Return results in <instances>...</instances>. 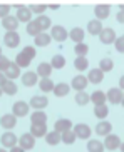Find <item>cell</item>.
<instances>
[{
  "mask_svg": "<svg viewBox=\"0 0 124 152\" xmlns=\"http://www.w3.org/2000/svg\"><path fill=\"white\" fill-rule=\"evenodd\" d=\"M0 55H2V47H0Z\"/></svg>",
  "mask_w": 124,
  "mask_h": 152,
  "instance_id": "cell-54",
  "label": "cell"
},
{
  "mask_svg": "<svg viewBox=\"0 0 124 152\" xmlns=\"http://www.w3.org/2000/svg\"><path fill=\"white\" fill-rule=\"evenodd\" d=\"M0 152H7V149H4V147H0Z\"/></svg>",
  "mask_w": 124,
  "mask_h": 152,
  "instance_id": "cell-52",
  "label": "cell"
},
{
  "mask_svg": "<svg viewBox=\"0 0 124 152\" xmlns=\"http://www.w3.org/2000/svg\"><path fill=\"white\" fill-rule=\"evenodd\" d=\"M116 20H117L119 23L124 22V18H123V10H119V12H117V15H116Z\"/></svg>",
  "mask_w": 124,
  "mask_h": 152,
  "instance_id": "cell-48",
  "label": "cell"
},
{
  "mask_svg": "<svg viewBox=\"0 0 124 152\" xmlns=\"http://www.w3.org/2000/svg\"><path fill=\"white\" fill-rule=\"evenodd\" d=\"M4 75H5V79H7V80H13V79L20 77V69H18L13 62H10L9 69H7V70L4 72Z\"/></svg>",
  "mask_w": 124,
  "mask_h": 152,
  "instance_id": "cell-24",
  "label": "cell"
},
{
  "mask_svg": "<svg viewBox=\"0 0 124 152\" xmlns=\"http://www.w3.org/2000/svg\"><path fill=\"white\" fill-rule=\"evenodd\" d=\"M74 52H75V55H77V57H86V55H87V52H89V45L84 44V42H82V44H77L74 47Z\"/></svg>",
  "mask_w": 124,
  "mask_h": 152,
  "instance_id": "cell-42",
  "label": "cell"
},
{
  "mask_svg": "<svg viewBox=\"0 0 124 152\" xmlns=\"http://www.w3.org/2000/svg\"><path fill=\"white\" fill-rule=\"evenodd\" d=\"M107 114H109V109H107L106 104H104V105H94V115L97 117V119L104 121L107 117Z\"/></svg>",
  "mask_w": 124,
  "mask_h": 152,
  "instance_id": "cell-34",
  "label": "cell"
},
{
  "mask_svg": "<svg viewBox=\"0 0 124 152\" xmlns=\"http://www.w3.org/2000/svg\"><path fill=\"white\" fill-rule=\"evenodd\" d=\"M29 104L24 102V100H18V102L13 104V107H12V114L15 117H25L27 114H29Z\"/></svg>",
  "mask_w": 124,
  "mask_h": 152,
  "instance_id": "cell-9",
  "label": "cell"
},
{
  "mask_svg": "<svg viewBox=\"0 0 124 152\" xmlns=\"http://www.w3.org/2000/svg\"><path fill=\"white\" fill-rule=\"evenodd\" d=\"M2 27L7 32H15L18 27V20L15 15H7L5 18H2Z\"/></svg>",
  "mask_w": 124,
  "mask_h": 152,
  "instance_id": "cell-12",
  "label": "cell"
},
{
  "mask_svg": "<svg viewBox=\"0 0 124 152\" xmlns=\"http://www.w3.org/2000/svg\"><path fill=\"white\" fill-rule=\"evenodd\" d=\"M0 125H2L5 130L13 129V127L17 125V117L13 115V114H5V115L0 117Z\"/></svg>",
  "mask_w": 124,
  "mask_h": 152,
  "instance_id": "cell-13",
  "label": "cell"
},
{
  "mask_svg": "<svg viewBox=\"0 0 124 152\" xmlns=\"http://www.w3.org/2000/svg\"><path fill=\"white\" fill-rule=\"evenodd\" d=\"M15 17H17L18 23H20V22L29 23V22L32 20V12L29 10V7H24V5H22V7L17 10V15H15Z\"/></svg>",
  "mask_w": 124,
  "mask_h": 152,
  "instance_id": "cell-15",
  "label": "cell"
},
{
  "mask_svg": "<svg viewBox=\"0 0 124 152\" xmlns=\"http://www.w3.org/2000/svg\"><path fill=\"white\" fill-rule=\"evenodd\" d=\"M71 87H74L77 92H80V90H84L87 87V79L84 75H75L71 82Z\"/></svg>",
  "mask_w": 124,
  "mask_h": 152,
  "instance_id": "cell-20",
  "label": "cell"
},
{
  "mask_svg": "<svg viewBox=\"0 0 124 152\" xmlns=\"http://www.w3.org/2000/svg\"><path fill=\"white\" fill-rule=\"evenodd\" d=\"M69 37V32L62 25H54L52 27V32H50V39L52 40H57V42H64Z\"/></svg>",
  "mask_w": 124,
  "mask_h": 152,
  "instance_id": "cell-7",
  "label": "cell"
},
{
  "mask_svg": "<svg viewBox=\"0 0 124 152\" xmlns=\"http://www.w3.org/2000/svg\"><path fill=\"white\" fill-rule=\"evenodd\" d=\"M35 23L39 25V28L42 32H45L47 28L52 27V22H50V18L47 17V15H39V17L35 18Z\"/></svg>",
  "mask_w": 124,
  "mask_h": 152,
  "instance_id": "cell-28",
  "label": "cell"
},
{
  "mask_svg": "<svg viewBox=\"0 0 124 152\" xmlns=\"http://www.w3.org/2000/svg\"><path fill=\"white\" fill-rule=\"evenodd\" d=\"M10 9H12V5L0 4V18H5L7 15H10Z\"/></svg>",
  "mask_w": 124,
  "mask_h": 152,
  "instance_id": "cell-45",
  "label": "cell"
},
{
  "mask_svg": "<svg viewBox=\"0 0 124 152\" xmlns=\"http://www.w3.org/2000/svg\"><path fill=\"white\" fill-rule=\"evenodd\" d=\"M29 10H30L32 14L44 15V12L47 10V5H45V4H32L30 7H29Z\"/></svg>",
  "mask_w": 124,
  "mask_h": 152,
  "instance_id": "cell-43",
  "label": "cell"
},
{
  "mask_svg": "<svg viewBox=\"0 0 124 152\" xmlns=\"http://www.w3.org/2000/svg\"><path fill=\"white\" fill-rule=\"evenodd\" d=\"M69 90H71V85L66 84V82H61V84L54 85L52 92H54V95H55V97H66V95L69 94Z\"/></svg>",
  "mask_w": 124,
  "mask_h": 152,
  "instance_id": "cell-18",
  "label": "cell"
},
{
  "mask_svg": "<svg viewBox=\"0 0 124 152\" xmlns=\"http://www.w3.org/2000/svg\"><path fill=\"white\" fill-rule=\"evenodd\" d=\"M10 152H25V151H24L22 147H18V145H15V147H12V149H10Z\"/></svg>",
  "mask_w": 124,
  "mask_h": 152,
  "instance_id": "cell-49",
  "label": "cell"
},
{
  "mask_svg": "<svg viewBox=\"0 0 124 152\" xmlns=\"http://www.w3.org/2000/svg\"><path fill=\"white\" fill-rule=\"evenodd\" d=\"M2 94H4V92H2V89H0V97H2Z\"/></svg>",
  "mask_w": 124,
  "mask_h": 152,
  "instance_id": "cell-53",
  "label": "cell"
},
{
  "mask_svg": "<svg viewBox=\"0 0 124 152\" xmlns=\"http://www.w3.org/2000/svg\"><path fill=\"white\" fill-rule=\"evenodd\" d=\"M84 35H86V32H84V28H80V27H75V28H72V30L69 32L71 40L75 42V44H82V40H84Z\"/></svg>",
  "mask_w": 124,
  "mask_h": 152,
  "instance_id": "cell-23",
  "label": "cell"
},
{
  "mask_svg": "<svg viewBox=\"0 0 124 152\" xmlns=\"http://www.w3.org/2000/svg\"><path fill=\"white\" fill-rule=\"evenodd\" d=\"M114 69V62H112V58H101V62H99V70L104 74V72H111Z\"/></svg>",
  "mask_w": 124,
  "mask_h": 152,
  "instance_id": "cell-38",
  "label": "cell"
},
{
  "mask_svg": "<svg viewBox=\"0 0 124 152\" xmlns=\"http://www.w3.org/2000/svg\"><path fill=\"white\" fill-rule=\"evenodd\" d=\"M50 42H52V39H50V35L47 32H40L35 37V45H39V47H47Z\"/></svg>",
  "mask_w": 124,
  "mask_h": 152,
  "instance_id": "cell-29",
  "label": "cell"
},
{
  "mask_svg": "<svg viewBox=\"0 0 124 152\" xmlns=\"http://www.w3.org/2000/svg\"><path fill=\"white\" fill-rule=\"evenodd\" d=\"M87 151L89 152H104V145H102L101 140L91 139V140L87 142Z\"/></svg>",
  "mask_w": 124,
  "mask_h": 152,
  "instance_id": "cell-33",
  "label": "cell"
},
{
  "mask_svg": "<svg viewBox=\"0 0 124 152\" xmlns=\"http://www.w3.org/2000/svg\"><path fill=\"white\" fill-rule=\"evenodd\" d=\"M30 62H32L30 58H27L25 55H24L22 52H20V54L15 55V62H13V64H15V65H17L18 69H27L29 65H30Z\"/></svg>",
  "mask_w": 124,
  "mask_h": 152,
  "instance_id": "cell-30",
  "label": "cell"
},
{
  "mask_svg": "<svg viewBox=\"0 0 124 152\" xmlns=\"http://www.w3.org/2000/svg\"><path fill=\"white\" fill-rule=\"evenodd\" d=\"M75 139H77V137H75V134L72 132V129H71V130H66V132H62V134H61V142L67 144V145L74 144Z\"/></svg>",
  "mask_w": 124,
  "mask_h": 152,
  "instance_id": "cell-36",
  "label": "cell"
},
{
  "mask_svg": "<svg viewBox=\"0 0 124 152\" xmlns=\"http://www.w3.org/2000/svg\"><path fill=\"white\" fill-rule=\"evenodd\" d=\"M22 54L25 55L27 58H30V60H32V58H35L37 50L34 49V47H30V45H27V47H24V49H22Z\"/></svg>",
  "mask_w": 124,
  "mask_h": 152,
  "instance_id": "cell-44",
  "label": "cell"
},
{
  "mask_svg": "<svg viewBox=\"0 0 124 152\" xmlns=\"http://www.w3.org/2000/svg\"><path fill=\"white\" fill-rule=\"evenodd\" d=\"M18 147H22L24 151H30V149H34V145H35V137L30 134V132H27V134H22L20 135V139H18Z\"/></svg>",
  "mask_w": 124,
  "mask_h": 152,
  "instance_id": "cell-6",
  "label": "cell"
},
{
  "mask_svg": "<svg viewBox=\"0 0 124 152\" xmlns=\"http://www.w3.org/2000/svg\"><path fill=\"white\" fill-rule=\"evenodd\" d=\"M74 67L77 69L79 72H84V70H87V67H89V60L86 57H77L74 60Z\"/></svg>",
  "mask_w": 124,
  "mask_h": 152,
  "instance_id": "cell-40",
  "label": "cell"
},
{
  "mask_svg": "<svg viewBox=\"0 0 124 152\" xmlns=\"http://www.w3.org/2000/svg\"><path fill=\"white\" fill-rule=\"evenodd\" d=\"M104 149H107V151H116V149H119L123 144H121V139L117 137V135H106V139H104Z\"/></svg>",
  "mask_w": 124,
  "mask_h": 152,
  "instance_id": "cell-8",
  "label": "cell"
},
{
  "mask_svg": "<svg viewBox=\"0 0 124 152\" xmlns=\"http://www.w3.org/2000/svg\"><path fill=\"white\" fill-rule=\"evenodd\" d=\"M52 70H54V69L50 67V64L42 62V64H39V67H37L35 74L40 77V79H49V77H50V74H52Z\"/></svg>",
  "mask_w": 124,
  "mask_h": 152,
  "instance_id": "cell-16",
  "label": "cell"
},
{
  "mask_svg": "<svg viewBox=\"0 0 124 152\" xmlns=\"http://www.w3.org/2000/svg\"><path fill=\"white\" fill-rule=\"evenodd\" d=\"M27 104H29V107L35 109V110H42V109H45L49 105V99L44 97V95H34L30 99V102H27Z\"/></svg>",
  "mask_w": 124,
  "mask_h": 152,
  "instance_id": "cell-2",
  "label": "cell"
},
{
  "mask_svg": "<svg viewBox=\"0 0 124 152\" xmlns=\"http://www.w3.org/2000/svg\"><path fill=\"white\" fill-rule=\"evenodd\" d=\"M111 130H112V125L107 121H101L97 125H96V134L97 135H104V137H106V135L111 134Z\"/></svg>",
  "mask_w": 124,
  "mask_h": 152,
  "instance_id": "cell-21",
  "label": "cell"
},
{
  "mask_svg": "<svg viewBox=\"0 0 124 152\" xmlns=\"http://www.w3.org/2000/svg\"><path fill=\"white\" fill-rule=\"evenodd\" d=\"M106 100H109L111 104H121L123 102V89H119V87H112V89H109L106 92Z\"/></svg>",
  "mask_w": 124,
  "mask_h": 152,
  "instance_id": "cell-3",
  "label": "cell"
},
{
  "mask_svg": "<svg viewBox=\"0 0 124 152\" xmlns=\"http://www.w3.org/2000/svg\"><path fill=\"white\" fill-rule=\"evenodd\" d=\"M87 79V82H91V84H101L102 80H104V74H102L99 69H92V70H89V75L86 77Z\"/></svg>",
  "mask_w": 124,
  "mask_h": 152,
  "instance_id": "cell-19",
  "label": "cell"
},
{
  "mask_svg": "<svg viewBox=\"0 0 124 152\" xmlns=\"http://www.w3.org/2000/svg\"><path fill=\"white\" fill-rule=\"evenodd\" d=\"M0 142H2V145H4V149H12L17 145L18 142V139L17 135L13 134V132H10V130H7L2 137H0Z\"/></svg>",
  "mask_w": 124,
  "mask_h": 152,
  "instance_id": "cell-4",
  "label": "cell"
},
{
  "mask_svg": "<svg viewBox=\"0 0 124 152\" xmlns=\"http://www.w3.org/2000/svg\"><path fill=\"white\" fill-rule=\"evenodd\" d=\"M37 82H39V75L35 72H25L22 75V84L25 87H34V85H37Z\"/></svg>",
  "mask_w": 124,
  "mask_h": 152,
  "instance_id": "cell-17",
  "label": "cell"
},
{
  "mask_svg": "<svg viewBox=\"0 0 124 152\" xmlns=\"http://www.w3.org/2000/svg\"><path fill=\"white\" fill-rule=\"evenodd\" d=\"M72 125L74 124H72L69 119H59V121H55V124H54V130L59 132V134H62V132H66V130H71Z\"/></svg>",
  "mask_w": 124,
  "mask_h": 152,
  "instance_id": "cell-14",
  "label": "cell"
},
{
  "mask_svg": "<svg viewBox=\"0 0 124 152\" xmlns=\"http://www.w3.org/2000/svg\"><path fill=\"white\" fill-rule=\"evenodd\" d=\"M74 100H75L77 105H87V104H89V94L86 92V90H80V92L75 94Z\"/></svg>",
  "mask_w": 124,
  "mask_h": 152,
  "instance_id": "cell-39",
  "label": "cell"
},
{
  "mask_svg": "<svg viewBox=\"0 0 124 152\" xmlns=\"http://www.w3.org/2000/svg\"><path fill=\"white\" fill-rule=\"evenodd\" d=\"M40 28H39V25H37L35 23V20H30V22L27 23V34H29V35H32V37H37L40 34Z\"/></svg>",
  "mask_w": 124,
  "mask_h": 152,
  "instance_id": "cell-41",
  "label": "cell"
},
{
  "mask_svg": "<svg viewBox=\"0 0 124 152\" xmlns=\"http://www.w3.org/2000/svg\"><path fill=\"white\" fill-rule=\"evenodd\" d=\"M9 65H10V60H9V58L5 57V55H0V72L4 74V72L9 69Z\"/></svg>",
  "mask_w": 124,
  "mask_h": 152,
  "instance_id": "cell-46",
  "label": "cell"
},
{
  "mask_svg": "<svg viewBox=\"0 0 124 152\" xmlns=\"http://www.w3.org/2000/svg\"><path fill=\"white\" fill-rule=\"evenodd\" d=\"M4 44L10 49H15L18 44H20V35H18L17 32H7L4 35Z\"/></svg>",
  "mask_w": 124,
  "mask_h": 152,
  "instance_id": "cell-11",
  "label": "cell"
},
{
  "mask_svg": "<svg viewBox=\"0 0 124 152\" xmlns=\"http://www.w3.org/2000/svg\"><path fill=\"white\" fill-rule=\"evenodd\" d=\"M64 65H66V57L64 55H54L52 60H50V67L52 69H64Z\"/></svg>",
  "mask_w": 124,
  "mask_h": 152,
  "instance_id": "cell-37",
  "label": "cell"
},
{
  "mask_svg": "<svg viewBox=\"0 0 124 152\" xmlns=\"http://www.w3.org/2000/svg\"><path fill=\"white\" fill-rule=\"evenodd\" d=\"M89 102H92L94 105H104L106 104V94L101 90H96L89 95Z\"/></svg>",
  "mask_w": 124,
  "mask_h": 152,
  "instance_id": "cell-22",
  "label": "cell"
},
{
  "mask_svg": "<svg viewBox=\"0 0 124 152\" xmlns=\"http://www.w3.org/2000/svg\"><path fill=\"white\" fill-rule=\"evenodd\" d=\"M99 39H101L102 44H106V45L114 44V40H116V32L112 30L111 27H106V28H102V30H101V34H99Z\"/></svg>",
  "mask_w": 124,
  "mask_h": 152,
  "instance_id": "cell-10",
  "label": "cell"
},
{
  "mask_svg": "<svg viewBox=\"0 0 124 152\" xmlns=\"http://www.w3.org/2000/svg\"><path fill=\"white\" fill-rule=\"evenodd\" d=\"M2 89V92L4 94H7V95H15L17 94V90H18V87H17V84L13 80H5V84L0 87Z\"/></svg>",
  "mask_w": 124,
  "mask_h": 152,
  "instance_id": "cell-26",
  "label": "cell"
},
{
  "mask_svg": "<svg viewBox=\"0 0 124 152\" xmlns=\"http://www.w3.org/2000/svg\"><path fill=\"white\" fill-rule=\"evenodd\" d=\"M37 84H39V89L42 90V92H52L54 85H55L52 80H50V77H49V79H40Z\"/></svg>",
  "mask_w": 124,
  "mask_h": 152,
  "instance_id": "cell-35",
  "label": "cell"
},
{
  "mask_svg": "<svg viewBox=\"0 0 124 152\" xmlns=\"http://www.w3.org/2000/svg\"><path fill=\"white\" fill-rule=\"evenodd\" d=\"M30 134L34 137H44L47 134V125L45 124H32L30 125Z\"/></svg>",
  "mask_w": 124,
  "mask_h": 152,
  "instance_id": "cell-25",
  "label": "cell"
},
{
  "mask_svg": "<svg viewBox=\"0 0 124 152\" xmlns=\"http://www.w3.org/2000/svg\"><path fill=\"white\" fill-rule=\"evenodd\" d=\"M114 44H116V50H117V52H123L124 50V39L123 37H116Z\"/></svg>",
  "mask_w": 124,
  "mask_h": 152,
  "instance_id": "cell-47",
  "label": "cell"
},
{
  "mask_svg": "<svg viewBox=\"0 0 124 152\" xmlns=\"http://www.w3.org/2000/svg\"><path fill=\"white\" fill-rule=\"evenodd\" d=\"M72 132L75 134V137H77V139H86V140H87V139L91 137V134H92V130H91V127H89L87 124H77V125H74Z\"/></svg>",
  "mask_w": 124,
  "mask_h": 152,
  "instance_id": "cell-5",
  "label": "cell"
},
{
  "mask_svg": "<svg viewBox=\"0 0 124 152\" xmlns=\"http://www.w3.org/2000/svg\"><path fill=\"white\" fill-rule=\"evenodd\" d=\"M30 122L32 124H45L47 122V114L42 110H35L30 115Z\"/></svg>",
  "mask_w": 124,
  "mask_h": 152,
  "instance_id": "cell-31",
  "label": "cell"
},
{
  "mask_svg": "<svg viewBox=\"0 0 124 152\" xmlns=\"http://www.w3.org/2000/svg\"><path fill=\"white\" fill-rule=\"evenodd\" d=\"M109 14H111V5L109 4H99L94 7V15H96V20H99V22L107 18Z\"/></svg>",
  "mask_w": 124,
  "mask_h": 152,
  "instance_id": "cell-1",
  "label": "cell"
},
{
  "mask_svg": "<svg viewBox=\"0 0 124 152\" xmlns=\"http://www.w3.org/2000/svg\"><path fill=\"white\" fill-rule=\"evenodd\" d=\"M5 80H7V79H5V75L2 74V72H0V87H2V85L5 84Z\"/></svg>",
  "mask_w": 124,
  "mask_h": 152,
  "instance_id": "cell-51",
  "label": "cell"
},
{
  "mask_svg": "<svg viewBox=\"0 0 124 152\" xmlns=\"http://www.w3.org/2000/svg\"><path fill=\"white\" fill-rule=\"evenodd\" d=\"M44 137H45V142L49 144V145H57V144H61V134H59V132H55V130L47 132Z\"/></svg>",
  "mask_w": 124,
  "mask_h": 152,
  "instance_id": "cell-32",
  "label": "cell"
},
{
  "mask_svg": "<svg viewBox=\"0 0 124 152\" xmlns=\"http://www.w3.org/2000/svg\"><path fill=\"white\" fill-rule=\"evenodd\" d=\"M102 28H104V27H102V23L99 22V20H96V18L87 23V32L91 34V35H99Z\"/></svg>",
  "mask_w": 124,
  "mask_h": 152,
  "instance_id": "cell-27",
  "label": "cell"
},
{
  "mask_svg": "<svg viewBox=\"0 0 124 152\" xmlns=\"http://www.w3.org/2000/svg\"><path fill=\"white\" fill-rule=\"evenodd\" d=\"M47 9H50V10H57V9H59V4H49V5H47Z\"/></svg>",
  "mask_w": 124,
  "mask_h": 152,
  "instance_id": "cell-50",
  "label": "cell"
}]
</instances>
